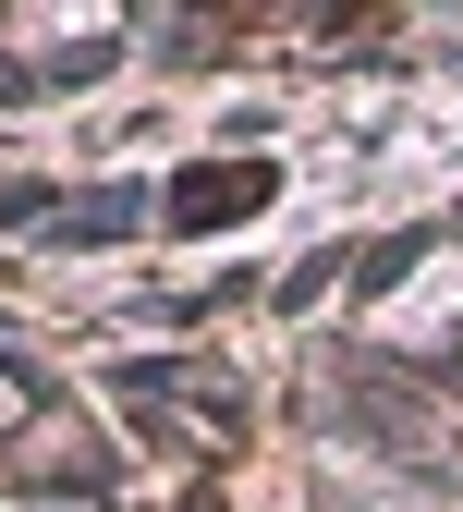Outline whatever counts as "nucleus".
Here are the masks:
<instances>
[{
	"instance_id": "nucleus-1",
	"label": "nucleus",
	"mask_w": 463,
	"mask_h": 512,
	"mask_svg": "<svg viewBox=\"0 0 463 512\" xmlns=\"http://www.w3.org/2000/svg\"><path fill=\"white\" fill-rule=\"evenodd\" d=\"M256 196H269V171L208 159V171H183V183H171V220H183V232H220V220H244Z\"/></svg>"
}]
</instances>
